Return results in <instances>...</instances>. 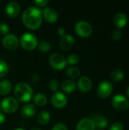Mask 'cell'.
I'll list each match as a JSON object with an SVG mask.
<instances>
[{"label":"cell","mask_w":129,"mask_h":130,"mask_svg":"<svg viewBox=\"0 0 129 130\" xmlns=\"http://www.w3.org/2000/svg\"><path fill=\"white\" fill-rule=\"evenodd\" d=\"M19 43L24 50L32 51L37 47L39 42L34 34L31 33H24L20 37Z\"/></svg>","instance_id":"3"},{"label":"cell","mask_w":129,"mask_h":130,"mask_svg":"<svg viewBox=\"0 0 129 130\" xmlns=\"http://www.w3.org/2000/svg\"><path fill=\"white\" fill-rule=\"evenodd\" d=\"M49 63L53 69L57 71L65 69L67 66L66 59L61 53H55L50 55L49 58Z\"/></svg>","instance_id":"5"},{"label":"cell","mask_w":129,"mask_h":130,"mask_svg":"<svg viewBox=\"0 0 129 130\" xmlns=\"http://www.w3.org/2000/svg\"><path fill=\"white\" fill-rule=\"evenodd\" d=\"M5 120H6V118H5L4 113L0 110V125H2L5 122Z\"/></svg>","instance_id":"34"},{"label":"cell","mask_w":129,"mask_h":130,"mask_svg":"<svg viewBox=\"0 0 129 130\" xmlns=\"http://www.w3.org/2000/svg\"><path fill=\"white\" fill-rule=\"evenodd\" d=\"M79 60H80V58L77 54H71L66 59L67 64H69L71 66H75L78 64L79 62Z\"/></svg>","instance_id":"27"},{"label":"cell","mask_w":129,"mask_h":130,"mask_svg":"<svg viewBox=\"0 0 129 130\" xmlns=\"http://www.w3.org/2000/svg\"><path fill=\"white\" fill-rule=\"evenodd\" d=\"M38 49L43 53H48L51 50V44L46 40H42L38 43Z\"/></svg>","instance_id":"25"},{"label":"cell","mask_w":129,"mask_h":130,"mask_svg":"<svg viewBox=\"0 0 129 130\" xmlns=\"http://www.w3.org/2000/svg\"><path fill=\"white\" fill-rule=\"evenodd\" d=\"M113 22L117 28L120 30L121 28H123L125 26H126L128 23V17L125 13L119 12L115 14L113 18Z\"/></svg>","instance_id":"17"},{"label":"cell","mask_w":129,"mask_h":130,"mask_svg":"<svg viewBox=\"0 0 129 130\" xmlns=\"http://www.w3.org/2000/svg\"><path fill=\"white\" fill-rule=\"evenodd\" d=\"M37 121L40 125H46L50 121V113L46 110L40 111L37 115Z\"/></svg>","instance_id":"21"},{"label":"cell","mask_w":129,"mask_h":130,"mask_svg":"<svg viewBox=\"0 0 129 130\" xmlns=\"http://www.w3.org/2000/svg\"><path fill=\"white\" fill-rule=\"evenodd\" d=\"M57 33H58V34H59L61 37L66 34H65V29H64V28H62V27H59V28L58 29V30H57Z\"/></svg>","instance_id":"35"},{"label":"cell","mask_w":129,"mask_h":130,"mask_svg":"<svg viewBox=\"0 0 129 130\" xmlns=\"http://www.w3.org/2000/svg\"><path fill=\"white\" fill-rule=\"evenodd\" d=\"M2 45L8 50H15L19 46V40L16 35L8 34L2 39Z\"/></svg>","instance_id":"9"},{"label":"cell","mask_w":129,"mask_h":130,"mask_svg":"<svg viewBox=\"0 0 129 130\" xmlns=\"http://www.w3.org/2000/svg\"><path fill=\"white\" fill-rule=\"evenodd\" d=\"M12 86L11 83L9 80L2 79L0 81V94L1 95H7L11 91Z\"/></svg>","instance_id":"20"},{"label":"cell","mask_w":129,"mask_h":130,"mask_svg":"<svg viewBox=\"0 0 129 130\" xmlns=\"http://www.w3.org/2000/svg\"><path fill=\"white\" fill-rule=\"evenodd\" d=\"M33 103L38 107H43L47 104V98L45 94L38 93L33 97Z\"/></svg>","instance_id":"22"},{"label":"cell","mask_w":129,"mask_h":130,"mask_svg":"<svg viewBox=\"0 0 129 130\" xmlns=\"http://www.w3.org/2000/svg\"><path fill=\"white\" fill-rule=\"evenodd\" d=\"M109 130H124V126L120 122H115L110 126Z\"/></svg>","instance_id":"29"},{"label":"cell","mask_w":129,"mask_h":130,"mask_svg":"<svg viewBox=\"0 0 129 130\" xmlns=\"http://www.w3.org/2000/svg\"><path fill=\"white\" fill-rule=\"evenodd\" d=\"M125 77V73L121 69H115L111 73V78L116 82H121Z\"/></svg>","instance_id":"24"},{"label":"cell","mask_w":129,"mask_h":130,"mask_svg":"<svg viewBox=\"0 0 129 130\" xmlns=\"http://www.w3.org/2000/svg\"><path fill=\"white\" fill-rule=\"evenodd\" d=\"M77 88V85L74 80L67 79L64 81L62 84V90L65 94H71L73 93Z\"/></svg>","instance_id":"19"},{"label":"cell","mask_w":129,"mask_h":130,"mask_svg":"<svg viewBox=\"0 0 129 130\" xmlns=\"http://www.w3.org/2000/svg\"><path fill=\"white\" fill-rule=\"evenodd\" d=\"M75 38L71 34H65L60 38L59 47L63 51L70 50L75 45Z\"/></svg>","instance_id":"12"},{"label":"cell","mask_w":129,"mask_h":130,"mask_svg":"<svg viewBox=\"0 0 129 130\" xmlns=\"http://www.w3.org/2000/svg\"><path fill=\"white\" fill-rule=\"evenodd\" d=\"M14 98L18 102L27 103L33 98V92L29 84L26 82H19L14 87Z\"/></svg>","instance_id":"2"},{"label":"cell","mask_w":129,"mask_h":130,"mask_svg":"<svg viewBox=\"0 0 129 130\" xmlns=\"http://www.w3.org/2000/svg\"><path fill=\"white\" fill-rule=\"evenodd\" d=\"M77 87L82 93H87L92 88V82L87 76H82L78 80Z\"/></svg>","instance_id":"14"},{"label":"cell","mask_w":129,"mask_h":130,"mask_svg":"<svg viewBox=\"0 0 129 130\" xmlns=\"http://www.w3.org/2000/svg\"><path fill=\"white\" fill-rule=\"evenodd\" d=\"M48 3H49L48 0H36V1H34V4L36 5V6H38L40 8L45 7Z\"/></svg>","instance_id":"33"},{"label":"cell","mask_w":129,"mask_h":130,"mask_svg":"<svg viewBox=\"0 0 129 130\" xmlns=\"http://www.w3.org/2000/svg\"><path fill=\"white\" fill-rule=\"evenodd\" d=\"M8 70L9 69L8 64L5 61L0 59V78L6 76L8 73Z\"/></svg>","instance_id":"26"},{"label":"cell","mask_w":129,"mask_h":130,"mask_svg":"<svg viewBox=\"0 0 129 130\" xmlns=\"http://www.w3.org/2000/svg\"><path fill=\"white\" fill-rule=\"evenodd\" d=\"M122 33L121 30H119V29H116L112 33V38L114 40H120L121 37H122Z\"/></svg>","instance_id":"31"},{"label":"cell","mask_w":129,"mask_h":130,"mask_svg":"<svg viewBox=\"0 0 129 130\" xmlns=\"http://www.w3.org/2000/svg\"><path fill=\"white\" fill-rule=\"evenodd\" d=\"M59 82L57 79L56 78H52L49 82V89L53 91L54 93L57 92L59 88Z\"/></svg>","instance_id":"28"},{"label":"cell","mask_w":129,"mask_h":130,"mask_svg":"<svg viewBox=\"0 0 129 130\" xmlns=\"http://www.w3.org/2000/svg\"><path fill=\"white\" fill-rule=\"evenodd\" d=\"M6 15L10 18H14L17 17L21 12L20 5L16 2H9L6 4L5 8Z\"/></svg>","instance_id":"11"},{"label":"cell","mask_w":129,"mask_h":130,"mask_svg":"<svg viewBox=\"0 0 129 130\" xmlns=\"http://www.w3.org/2000/svg\"><path fill=\"white\" fill-rule=\"evenodd\" d=\"M43 19H44L47 23L53 24L58 21L59 15L56 10L51 8H45L42 11Z\"/></svg>","instance_id":"13"},{"label":"cell","mask_w":129,"mask_h":130,"mask_svg":"<svg viewBox=\"0 0 129 130\" xmlns=\"http://www.w3.org/2000/svg\"><path fill=\"white\" fill-rule=\"evenodd\" d=\"M76 130H96V127L91 118H84L78 123Z\"/></svg>","instance_id":"16"},{"label":"cell","mask_w":129,"mask_h":130,"mask_svg":"<svg viewBox=\"0 0 129 130\" xmlns=\"http://www.w3.org/2000/svg\"><path fill=\"white\" fill-rule=\"evenodd\" d=\"M14 130H25V129H21V128H17V129H14Z\"/></svg>","instance_id":"39"},{"label":"cell","mask_w":129,"mask_h":130,"mask_svg":"<svg viewBox=\"0 0 129 130\" xmlns=\"http://www.w3.org/2000/svg\"><path fill=\"white\" fill-rule=\"evenodd\" d=\"M113 91V84L107 80L102 81L97 86V94L101 98H108Z\"/></svg>","instance_id":"8"},{"label":"cell","mask_w":129,"mask_h":130,"mask_svg":"<svg viewBox=\"0 0 129 130\" xmlns=\"http://www.w3.org/2000/svg\"><path fill=\"white\" fill-rule=\"evenodd\" d=\"M92 120L94 121V123L95 124L96 129H104L108 126V120L104 116L94 115L92 117Z\"/></svg>","instance_id":"18"},{"label":"cell","mask_w":129,"mask_h":130,"mask_svg":"<svg viewBox=\"0 0 129 130\" xmlns=\"http://www.w3.org/2000/svg\"><path fill=\"white\" fill-rule=\"evenodd\" d=\"M51 104L52 105L57 109H62L65 107L68 104V99L64 93L56 92L51 97Z\"/></svg>","instance_id":"10"},{"label":"cell","mask_w":129,"mask_h":130,"mask_svg":"<svg viewBox=\"0 0 129 130\" xmlns=\"http://www.w3.org/2000/svg\"><path fill=\"white\" fill-rule=\"evenodd\" d=\"M22 22L29 30L38 29L43 22L42 11L36 6L26 8L22 14Z\"/></svg>","instance_id":"1"},{"label":"cell","mask_w":129,"mask_h":130,"mask_svg":"<svg viewBox=\"0 0 129 130\" xmlns=\"http://www.w3.org/2000/svg\"><path fill=\"white\" fill-rule=\"evenodd\" d=\"M112 104L116 110L121 112L127 110L129 107L128 101L122 94H116L112 99Z\"/></svg>","instance_id":"7"},{"label":"cell","mask_w":129,"mask_h":130,"mask_svg":"<svg viewBox=\"0 0 129 130\" xmlns=\"http://www.w3.org/2000/svg\"><path fill=\"white\" fill-rule=\"evenodd\" d=\"M9 31V27L5 23H0V34L6 35Z\"/></svg>","instance_id":"30"},{"label":"cell","mask_w":129,"mask_h":130,"mask_svg":"<svg viewBox=\"0 0 129 130\" xmlns=\"http://www.w3.org/2000/svg\"><path fill=\"white\" fill-rule=\"evenodd\" d=\"M65 73H66V75L72 80V79H76L80 76L81 70L78 67L70 66L66 69Z\"/></svg>","instance_id":"23"},{"label":"cell","mask_w":129,"mask_h":130,"mask_svg":"<svg viewBox=\"0 0 129 130\" xmlns=\"http://www.w3.org/2000/svg\"><path fill=\"white\" fill-rule=\"evenodd\" d=\"M75 33L82 38H87L90 37L93 32V28L90 24L86 21H80L75 25Z\"/></svg>","instance_id":"6"},{"label":"cell","mask_w":129,"mask_h":130,"mask_svg":"<svg viewBox=\"0 0 129 130\" xmlns=\"http://www.w3.org/2000/svg\"><path fill=\"white\" fill-rule=\"evenodd\" d=\"M30 81H31L33 83H36V82L39 81V76H38V75H36V74L33 75L32 77H31Z\"/></svg>","instance_id":"36"},{"label":"cell","mask_w":129,"mask_h":130,"mask_svg":"<svg viewBox=\"0 0 129 130\" xmlns=\"http://www.w3.org/2000/svg\"><path fill=\"white\" fill-rule=\"evenodd\" d=\"M52 130H68V127L64 124V123H56V125L53 126Z\"/></svg>","instance_id":"32"},{"label":"cell","mask_w":129,"mask_h":130,"mask_svg":"<svg viewBox=\"0 0 129 130\" xmlns=\"http://www.w3.org/2000/svg\"><path fill=\"white\" fill-rule=\"evenodd\" d=\"M19 108V102L12 97H8L4 98L0 104L1 111L6 113H15Z\"/></svg>","instance_id":"4"},{"label":"cell","mask_w":129,"mask_h":130,"mask_svg":"<svg viewBox=\"0 0 129 130\" xmlns=\"http://www.w3.org/2000/svg\"><path fill=\"white\" fill-rule=\"evenodd\" d=\"M36 112V107L33 104H30V103L24 105L21 110L22 117L26 120H30L33 118L35 116Z\"/></svg>","instance_id":"15"},{"label":"cell","mask_w":129,"mask_h":130,"mask_svg":"<svg viewBox=\"0 0 129 130\" xmlns=\"http://www.w3.org/2000/svg\"><path fill=\"white\" fill-rule=\"evenodd\" d=\"M128 108H129V107H128Z\"/></svg>","instance_id":"40"},{"label":"cell","mask_w":129,"mask_h":130,"mask_svg":"<svg viewBox=\"0 0 129 130\" xmlns=\"http://www.w3.org/2000/svg\"><path fill=\"white\" fill-rule=\"evenodd\" d=\"M126 93H127V95H128V97L129 98V85L128 86V88H127V90H126Z\"/></svg>","instance_id":"37"},{"label":"cell","mask_w":129,"mask_h":130,"mask_svg":"<svg viewBox=\"0 0 129 130\" xmlns=\"http://www.w3.org/2000/svg\"><path fill=\"white\" fill-rule=\"evenodd\" d=\"M30 130H41L40 129H38V128H36V127H33V128H31Z\"/></svg>","instance_id":"38"}]
</instances>
